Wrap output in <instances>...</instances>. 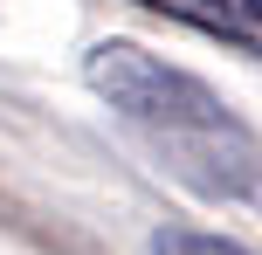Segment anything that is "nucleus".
Here are the masks:
<instances>
[{"label": "nucleus", "mask_w": 262, "mask_h": 255, "mask_svg": "<svg viewBox=\"0 0 262 255\" xmlns=\"http://www.w3.org/2000/svg\"><path fill=\"white\" fill-rule=\"evenodd\" d=\"M152 255H249V248L221 242V235H200V228H159L152 235Z\"/></svg>", "instance_id": "obj_3"}, {"label": "nucleus", "mask_w": 262, "mask_h": 255, "mask_svg": "<svg viewBox=\"0 0 262 255\" xmlns=\"http://www.w3.org/2000/svg\"><path fill=\"white\" fill-rule=\"evenodd\" d=\"M145 14H166V21L193 28V35L221 41L235 55H255L262 62V0H131Z\"/></svg>", "instance_id": "obj_2"}, {"label": "nucleus", "mask_w": 262, "mask_h": 255, "mask_svg": "<svg viewBox=\"0 0 262 255\" xmlns=\"http://www.w3.org/2000/svg\"><path fill=\"white\" fill-rule=\"evenodd\" d=\"M83 83L118 110L131 131H145L166 152L186 187H200V193H249L255 187V173H262L255 138L235 124V110L200 76L159 62L138 41H97L83 55Z\"/></svg>", "instance_id": "obj_1"}]
</instances>
